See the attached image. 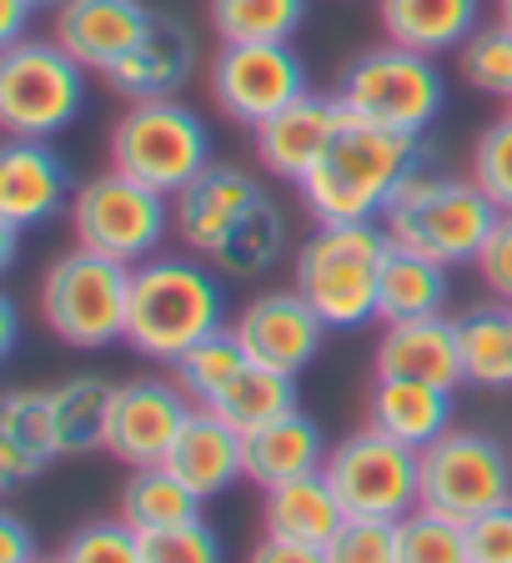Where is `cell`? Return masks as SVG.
Masks as SVG:
<instances>
[{
	"mask_svg": "<svg viewBox=\"0 0 512 563\" xmlns=\"http://www.w3.org/2000/svg\"><path fill=\"white\" fill-rule=\"evenodd\" d=\"M207 408L246 438V433H256V428H267V422L297 412V377L277 373V367H261V363H246Z\"/></svg>",
	"mask_w": 512,
	"mask_h": 563,
	"instance_id": "f546056e",
	"label": "cell"
},
{
	"mask_svg": "<svg viewBox=\"0 0 512 563\" xmlns=\"http://www.w3.org/2000/svg\"><path fill=\"white\" fill-rule=\"evenodd\" d=\"M15 338H21V317H15V297H0V352L11 357Z\"/></svg>",
	"mask_w": 512,
	"mask_h": 563,
	"instance_id": "bcb514c9",
	"label": "cell"
},
{
	"mask_svg": "<svg viewBox=\"0 0 512 563\" xmlns=\"http://www.w3.org/2000/svg\"><path fill=\"white\" fill-rule=\"evenodd\" d=\"M498 217L502 207L472 176H447L437 162H427L402 181L392 207L382 211V232L392 236V246L422 252L443 267H463V262H478Z\"/></svg>",
	"mask_w": 512,
	"mask_h": 563,
	"instance_id": "277c9868",
	"label": "cell"
},
{
	"mask_svg": "<svg viewBox=\"0 0 512 563\" xmlns=\"http://www.w3.org/2000/svg\"><path fill=\"white\" fill-rule=\"evenodd\" d=\"M372 373L382 377H418V383L463 387V342H457V317H408L387 322L372 352Z\"/></svg>",
	"mask_w": 512,
	"mask_h": 563,
	"instance_id": "ffe728a7",
	"label": "cell"
},
{
	"mask_svg": "<svg viewBox=\"0 0 512 563\" xmlns=\"http://www.w3.org/2000/svg\"><path fill=\"white\" fill-rule=\"evenodd\" d=\"M35 15L31 0H0V51L25 41V21Z\"/></svg>",
	"mask_w": 512,
	"mask_h": 563,
	"instance_id": "f6af8a7d",
	"label": "cell"
},
{
	"mask_svg": "<svg viewBox=\"0 0 512 563\" xmlns=\"http://www.w3.org/2000/svg\"><path fill=\"white\" fill-rule=\"evenodd\" d=\"M472 181L502 211H512V111L502 121H492V126H482L478 146H472Z\"/></svg>",
	"mask_w": 512,
	"mask_h": 563,
	"instance_id": "f35d334b",
	"label": "cell"
},
{
	"mask_svg": "<svg viewBox=\"0 0 512 563\" xmlns=\"http://www.w3.org/2000/svg\"><path fill=\"white\" fill-rule=\"evenodd\" d=\"M342 117H347V111H342L337 91L297 96L287 111H277L271 121H261V126L252 131L256 162L267 166V176H281V181H297V187H302L307 172H312V166L322 162V152L332 146Z\"/></svg>",
	"mask_w": 512,
	"mask_h": 563,
	"instance_id": "e0dca14e",
	"label": "cell"
},
{
	"mask_svg": "<svg viewBox=\"0 0 512 563\" xmlns=\"http://www.w3.org/2000/svg\"><path fill=\"white\" fill-rule=\"evenodd\" d=\"M457 342H463V373L472 387L502 393L512 387V307L478 302L457 317Z\"/></svg>",
	"mask_w": 512,
	"mask_h": 563,
	"instance_id": "4dcf8cb0",
	"label": "cell"
},
{
	"mask_svg": "<svg viewBox=\"0 0 512 563\" xmlns=\"http://www.w3.org/2000/svg\"><path fill=\"white\" fill-rule=\"evenodd\" d=\"M377 21L397 46L447 56L482 25V0H377Z\"/></svg>",
	"mask_w": 512,
	"mask_h": 563,
	"instance_id": "d4e9b609",
	"label": "cell"
},
{
	"mask_svg": "<svg viewBox=\"0 0 512 563\" xmlns=\"http://www.w3.org/2000/svg\"><path fill=\"white\" fill-rule=\"evenodd\" d=\"M307 21V0H211V31L222 41H291Z\"/></svg>",
	"mask_w": 512,
	"mask_h": 563,
	"instance_id": "836d02e7",
	"label": "cell"
},
{
	"mask_svg": "<svg viewBox=\"0 0 512 563\" xmlns=\"http://www.w3.org/2000/svg\"><path fill=\"white\" fill-rule=\"evenodd\" d=\"M443 262L422 257V252H408V246H392L382 262V322H408V317H437L453 297V282H447Z\"/></svg>",
	"mask_w": 512,
	"mask_h": 563,
	"instance_id": "83f0119b",
	"label": "cell"
},
{
	"mask_svg": "<svg viewBox=\"0 0 512 563\" xmlns=\"http://www.w3.org/2000/svg\"><path fill=\"white\" fill-rule=\"evenodd\" d=\"M392 236L382 222H316V232L297 246L291 287L316 307L332 332H357L382 322V262Z\"/></svg>",
	"mask_w": 512,
	"mask_h": 563,
	"instance_id": "3957f363",
	"label": "cell"
},
{
	"mask_svg": "<svg viewBox=\"0 0 512 563\" xmlns=\"http://www.w3.org/2000/svg\"><path fill=\"white\" fill-rule=\"evenodd\" d=\"M66 563H146L141 559V533L126 523V518H96V523H81L60 549Z\"/></svg>",
	"mask_w": 512,
	"mask_h": 563,
	"instance_id": "74e56055",
	"label": "cell"
},
{
	"mask_svg": "<svg viewBox=\"0 0 512 563\" xmlns=\"http://www.w3.org/2000/svg\"><path fill=\"white\" fill-rule=\"evenodd\" d=\"M498 21L512 25V0H498Z\"/></svg>",
	"mask_w": 512,
	"mask_h": 563,
	"instance_id": "c3c4849f",
	"label": "cell"
},
{
	"mask_svg": "<svg viewBox=\"0 0 512 563\" xmlns=\"http://www.w3.org/2000/svg\"><path fill=\"white\" fill-rule=\"evenodd\" d=\"M31 5H35V11H51V15H56L60 5H66V0H31Z\"/></svg>",
	"mask_w": 512,
	"mask_h": 563,
	"instance_id": "7dc6e473",
	"label": "cell"
},
{
	"mask_svg": "<svg viewBox=\"0 0 512 563\" xmlns=\"http://www.w3.org/2000/svg\"><path fill=\"white\" fill-rule=\"evenodd\" d=\"M232 332L242 338V347L252 352V363L277 367V373L302 377V367L316 363L326 328L316 307L307 302L297 287H277V292H256L242 307V317L232 322Z\"/></svg>",
	"mask_w": 512,
	"mask_h": 563,
	"instance_id": "5bb4252c",
	"label": "cell"
},
{
	"mask_svg": "<svg viewBox=\"0 0 512 563\" xmlns=\"http://www.w3.org/2000/svg\"><path fill=\"white\" fill-rule=\"evenodd\" d=\"M256 197H261V181H256L252 172L226 166V162H211L197 181H187V187L171 197L176 236H181V246L197 252V257H211L216 242L232 232V222L252 207Z\"/></svg>",
	"mask_w": 512,
	"mask_h": 563,
	"instance_id": "ac0fdd59",
	"label": "cell"
},
{
	"mask_svg": "<svg viewBox=\"0 0 512 563\" xmlns=\"http://www.w3.org/2000/svg\"><path fill=\"white\" fill-rule=\"evenodd\" d=\"M326 453H332V443H326V433L302 408L242 438L246 483H256L261 493L281 488V483H291V478H307V473H322Z\"/></svg>",
	"mask_w": 512,
	"mask_h": 563,
	"instance_id": "cb8c5ba5",
	"label": "cell"
},
{
	"mask_svg": "<svg viewBox=\"0 0 512 563\" xmlns=\"http://www.w3.org/2000/svg\"><path fill=\"white\" fill-rule=\"evenodd\" d=\"M197 402L176 387V377H136L116 387L111 402V428H105V453L131 463V468H152L166 463L176 433L187 428Z\"/></svg>",
	"mask_w": 512,
	"mask_h": 563,
	"instance_id": "4fadbf2b",
	"label": "cell"
},
{
	"mask_svg": "<svg viewBox=\"0 0 512 563\" xmlns=\"http://www.w3.org/2000/svg\"><path fill=\"white\" fill-rule=\"evenodd\" d=\"M261 523H267V533H277V539H297V543L326 549L332 533L347 523V508H342L337 488L326 483V473H307V478H291V483H281V488H267Z\"/></svg>",
	"mask_w": 512,
	"mask_h": 563,
	"instance_id": "484cf974",
	"label": "cell"
},
{
	"mask_svg": "<svg viewBox=\"0 0 512 563\" xmlns=\"http://www.w3.org/2000/svg\"><path fill=\"white\" fill-rule=\"evenodd\" d=\"M508 111H512V101H508Z\"/></svg>",
	"mask_w": 512,
	"mask_h": 563,
	"instance_id": "f907efd6",
	"label": "cell"
},
{
	"mask_svg": "<svg viewBox=\"0 0 512 563\" xmlns=\"http://www.w3.org/2000/svg\"><path fill=\"white\" fill-rule=\"evenodd\" d=\"M152 5L146 0H66L56 11V35L70 56L81 60L86 70H111L131 46H136L146 25H152Z\"/></svg>",
	"mask_w": 512,
	"mask_h": 563,
	"instance_id": "d6986e66",
	"label": "cell"
},
{
	"mask_svg": "<svg viewBox=\"0 0 512 563\" xmlns=\"http://www.w3.org/2000/svg\"><path fill=\"white\" fill-rule=\"evenodd\" d=\"M60 457L56 422H51V387H15L0 402V488L15 493L41 478Z\"/></svg>",
	"mask_w": 512,
	"mask_h": 563,
	"instance_id": "603a6c76",
	"label": "cell"
},
{
	"mask_svg": "<svg viewBox=\"0 0 512 563\" xmlns=\"http://www.w3.org/2000/svg\"><path fill=\"white\" fill-rule=\"evenodd\" d=\"M191 76H197V35L181 15L156 11L146 35L105 70V86L121 101H162V96H181Z\"/></svg>",
	"mask_w": 512,
	"mask_h": 563,
	"instance_id": "2e32d148",
	"label": "cell"
},
{
	"mask_svg": "<svg viewBox=\"0 0 512 563\" xmlns=\"http://www.w3.org/2000/svg\"><path fill=\"white\" fill-rule=\"evenodd\" d=\"M111 166L176 197L211 166V136L197 111L181 106L176 96L126 101V111L111 126Z\"/></svg>",
	"mask_w": 512,
	"mask_h": 563,
	"instance_id": "9c48e42d",
	"label": "cell"
},
{
	"mask_svg": "<svg viewBox=\"0 0 512 563\" xmlns=\"http://www.w3.org/2000/svg\"><path fill=\"white\" fill-rule=\"evenodd\" d=\"M337 101L347 106V117H361L372 126L427 136L447 111V81L437 56L387 41V46H372L347 60L337 81Z\"/></svg>",
	"mask_w": 512,
	"mask_h": 563,
	"instance_id": "5b68a950",
	"label": "cell"
},
{
	"mask_svg": "<svg viewBox=\"0 0 512 563\" xmlns=\"http://www.w3.org/2000/svg\"><path fill=\"white\" fill-rule=\"evenodd\" d=\"M246 563H326V549H316V543H297V539H277V533H267V539L252 549V559Z\"/></svg>",
	"mask_w": 512,
	"mask_h": 563,
	"instance_id": "7bdbcfd3",
	"label": "cell"
},
{
	"mask_svg": "<svg viewBox=\"0 0 512 563\" xmlns=\"http://www.w3.org/2000/svg\"><path fill=\"white\" fill-rule=\"evenodd\" d=\"M457 76L478 96L512 101V25H478L457 46Z\"/></svg>",
	"mask_w": 512,
	"mask_h": 563,
	"instance_id": "e575fe53",
	"label": "cell"
},
{
	"mask_svg": "<svg viewBox=\"0 0 512 563\" xmlns=\"http://www.w3.org/2000/svg\"><path fill=\"white\" fill-rule=\"evenodd\" d=\"M281 252H287V217H281V207L261 191V197L232 222V232L216 242V252H211L207 262L222 272V277L256 282L277 267Z\"/></svg>",
	"mask_w": 512,
	"mask_h": 563,
	"instance_id": "4316f807",
	"label": "cell"
},
{
	"mask_svg": "<svg viewBox=\"0 0 512 563\" xmlns=\"http://www.w3.org/2000/svg\"><path fill=\"white\" fill-rule=\"evenodd\" d=\"M126 307H131V267L101 252H66L41 277V317L66 347L101 352L126 342Z\"/></svg>",
	"mask_w": 512,
	"mask_h": 563,
	"instance_id": "8992f818",
	"label": "cell"
},
{
	"mask_svg": "<svg viewBox=\"0 0 512 563\" xmlns=\"http://www.w3.org/2000/svg\"><path fill=\"white\" fill-rule=\"evenodd\" d=\"M427 162H437L427 136H402L361 117H342L332 146L307 172L302 201L316 222H382L402 181Z\"/></svg>",
	"mask_w": 512,
	"mask_h": 563,
	"instance_id": "6da1fadb",
	"label": "cell"
},
{
	"mask_svg": "<svg viewBox=\"0 0 512 563\" xmlns=\"http://www.w3.org/2000/svg\"><path fill=\"white\" fill-rule=\"evenodd\" d=\"M35 559H41V553H35L25 523L15 514H0V563H35Z\"/></svg>",
	"mask_w": 512,
	"mask_h": 563,
	"instance_id": "ee69618b",
	"label": "cell"
},
{
	"mask_svg": "<svg viewBox=\"0 0 512 563\" xmlns=\"http://www.w3.org/2000/svg\"><path fill=\"white\" fill-rule=\"evenodd\" d=\"M211 101L226 121L256 131L277 111H287L297 96L312 91L307 81V60L297 56L291 41H222L211 56Z\"/></svg>",
	"mask_w": 512,
	"mask_h": 563,
	"instance_id": "7c38bea8",
	"label": "cell"
},
{
	"mask_svg": "<svg viewBox=\"0 0 512 563\" xmlns=\"http://www.w3.org/2000/svg\"><path fill=\"white\" fill-rule=\"evenodd\" d=\"M141 559L146 563H226V549L207 518H187V523L141 533Z\"/></svg>",
	"mask_w": 512,
	"mask_h": 563,
	"instance_id": "8d00e7d4",
	"label": "cell"
},
{
	"mask_svg": "<svg viewBox=\"0 0 512 563\" xmlns=\"http://www.w3.org/2000/svg\"><path fill=\"white\" fill-rule=\"evenodd\" d=\"M70 232H76V246H86V252H101L111 262L141 267L146 257L162 252L166 232H176V211L166 191L146 187V181L111 166V172L76 187V197H70Z\"/></svg>",
	"mask_w": 512,
	"mask_h": 563,
	"instance_id": "ba28073f",
	"label": "cell"
},
{
	"mask_svg": "<svg viewBox=\"0 0 512 563\" xmlns=\"http://www.w3.org/2000/svg\"><path fill=\"white\" fill-rule=\"evenodd\" d=\"M397 563H467V523L412 508L397 518Z\"/></svg>",
	"mask_w": 512,
	"mask_h": 563,
	"instance_id": "d590c367",
	"label": "cell"
},
{
	"mask_svg": "<svg viewBox=\"0 0 512 563\" xmlns=\"http://www.w3.org/2000/svg\"><path fill=\"white\" fill-rule=\"evenodd\" d=\"M86 111V66L56 35H25L0 51V126L51 141Z\"/></svg>",
	"mask_w": 512,
	"mask_h": 563,
	"instance_id": "52a82bcc",
	"label": "cell"
},
{
	"mask_svg": "<svg viewBox=\"0 0 512 563\" xmlns=\"http://www.w3.org/2000/svg\"><path fill=\"white\" fill-rule=\"evenodd\" d=\"M111 402H116V383H105V377H96V373L66 377V383L51 387V422H56L60 457L105 448Z\"/></svg>",
	"mask_w": 512,
	"mask_h": 563,
	"instance_id": "f1b7e54d",
	"label": "cell"
},
{
	"mask_svg": "<svg viewBox=\"0 0 512 563\" xmlns=\"http://www.w3.org/2000/svg\"><path fill=\"white\" fill-rule=\"evenodd\" d=\"M326 483L337 488L347 518H408L422 508V453L377 433L372 422L347 433L326 453Z\"/></svg>",
	"mask_w": 512,
	"mask_h": 563,
	"instance_id": "30bf717a",
	"label": "cell"
},
{
	"mask_svg": "<svg viewBox=\"0 0 512 563\" xmlns=\"http://www.w3.org/2000/svg\"><path fill=\"white\" fill-rule=\"evenodd\" d=\"M512 504V453L488 433L447 428L422 448V508L447 514L457 523Z\"/></svg>",
	"mask_w": 512,
	"mask_h": 563,
	"instance_id": "8fae6325",
	"label": "cell"
},
{
	"mask_svg": "<svg viewBox=\"0 0 512 563\" xmlns=\"http://www.w3.org/2000/svg\"><path fill=\"white\" fill-rule=\"evenodd\" d=\"M472 267H478L482 287L492 292V302L512 307V211L498 217V227L488 232V242H482V252H478Z\"/></svg>",
	"mask_w": 512,
	"mask_h": 563,
	"instance_id": "60d3db41",
	"label": "cell"
},
{
	"mask_svg": "<svg viewBox=\"0 0 512 563\" xmlns=\"http://www.w3.org/2000/svg\"><path fill=\"white\" fill-rule=\"evenodd\" d=\"M70 197H76V181L51 141L11 136L0 146V222L21 232L46 227L60 211H70Z\"/></svg>",
	"mask_w": 512,
	"mask_h": 563,
	"instance_id": "9a60e30c",
	"label": "cell"
},
{
	"mask_svg": "<svg viewBox=\"0 0 512 563\" xmlns=\"http://www.w3.org/2000/svg\"><path fill=\"white\" fill-rule=\"evenodd\" d=\"M226 328L222 272L207 257H146L131 267V307H126V347L146 363L171 367L187 347Z\"/></svg>",
	"mask_w": 512,
	"mask_h": 563,
	"instance_id": "7a4b0ae2",
	"label": "cell"
},
{
	"mask_svg": "<svg viewBox=\"0 0 512 563\" xmlns=\"http://www.w3.org/2000/svg\"><path fill=\"white\" fill-rule=\"evenodd\" d=\"M326 563H397L392 518H347L326 543Z\"/></svg>",
	"mask_w": 512,
	"mask_h": 563,
	"instance_id": "ab89813d",
	"label": "cell"
},
{
	"mask_svg": "<svg viewBox=\"0 0 512 563\" xmlns=\"http://www.w3.org/2000/svg\"><path fill=\"white\" fill-rule=\"evenodd\" d=\"M121 518L136 533H156V528L201 518V498L166 463H152V468H131L126 488H121Z\"/></svg>",
	"mask_w": 512,
	"mask_h": 563,
	"instance_id": "1f68e13d",
	"label": "cell"
},
{
	"mask_svg": "<svg viewBox=\"0 0 512 563\" xmlns=\"http://www.w3.org/2000/svg\"><path fill=\"white\" fill-rule=\"evenodd\" d=\"M467 563H512V504L467 523Z\"/></svg>",
	"mask_w": 512,
	"mask_h": 563,
	"instance_id": "b9f144b4",
	"label": "cell"
},
{
	"mask_svg": "<svg viewBox=\"0 0 512 563\" xmlns=\"http://www.w3.org/2000/svg\"><path fill=\"white\" fill-rule=\"evenodd\" d=\"M35 563H66V559H35Z\"/></svg>",
	"mask_w": 512,
	"mask_h": 563,
	"instance_id": "681fc988",
	"label": "cell"
},
{
	"mask_svg": "<svg viewBox=\"0 0 512 563\" xmlns=\"http://www.w3.org/2000/svg\"><path fill=\"white\" fill-rule=\"evenodd\" d=\"M166 468L207 504V498H216V493L236 488V483L246 478L242 433H236L232 422L216 418L211 408H197L187 418V428L176 433L171 453H166Z\"/></svg>",
	"mask_w": 512,
	"mask_h": 563,
	"instance_id": "7402d4cb",
	"label": "cell"
},
{
	"mask_svg": "<svg viewBox=\"0 0 512 563\" xmlns=\"http://www.w3.org/2000/svg\"><path fill=\"white\" fill-rule=\"evenodd\" d=\"M246 363H252V352L242 347V338H236L232 328H222V332H211V338H201L197 347L181 352V357L171 363V377L197 408H207V402L216 398Z\"/></svg>",
	"mask_w": 512,
	"mask_h": 563,
	"instance_id": "d6a6232c",
	"label": "cell"
},
{
	"mask_svg": "<svg viewBox=\"0 0 512 563\" xmlns=\"http://www.w3.org/2000/svg\"><path fill=\"white\" fill-rule=\"evenodd\" d=\"M453 393L457 387L443 383H418V377H382L372 373V387H367V422L377 433L397 438L408 448H427L453 428Z\"/></svg>",
	"mask_w": 512,
	"mask_h": 563,
	"instance_id": "44dd1931",
	"label": "cell"
}]
</instances>
